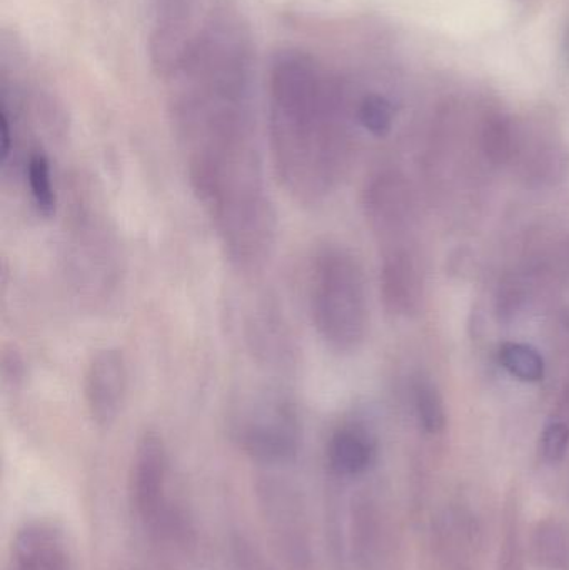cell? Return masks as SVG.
Wrapping results in <instances>:
<instances>
[{"label":"cell","instance_id":"6da1fadb","mask_svg":"<svg viewBox=\"0 0 569 570\" xmlns=\"http://www.w3.org/2000/svg\"><path fill=\"white\" fill-rule=\"evenodd\" d=\"M271 154L274 173L301 206L324 203L347 160L343 100L313 60L281 53L271 77Z\"/></svg>","mask_w":569,"mask_h":570},{"label":"cell","instance_id":"7a4b0ae2","mask_svg":"<svg viewBox=\"0 0 569 570\" xmlns=\"http://www.w3.org/2000/svg\"><path fill=\"white\" fill-rule=\"evenodd\" d=\"M310 307L314 328L331 351L360 348L370 324L366 287L360 264L343 247L324 246L314 254Z\"/></svg>","mask_w":569,"mask_h":570},{"label":"cell","instance_id":"3957f363","mask_svg":"<svg viewBox=\"0 0 569 570\" xmlns=\"http://www.w3.org/2000/svg\"><path fill=\"white\" fill-rule=\"evenodd\" d=\"M230 441L263 468L294 462L303 445V425L296 407L276 394L241 399L227 419Z\"/></svg>","mask_w":569,"mask_h":570},{"label":"cell","instance_id":"277c9868","mask_svg":"<svg viewBox=\"0 0 569 570\" xmlns=\"http://www.w3.org/2000/svg\"><path fill=\"white\" fill-rule=\"evenodd\" d=\"M130 514L156 570H214L194 515L176 489L130 505Z\"/></svg>","mask_w":569,"mask_h":570},{"label":"cell","instance_id":"5b68a950","mask_svg":"<svg viewBox=\"0 0 569 570\" xmlns=\"http://www.w3.org/2000/svg\"><path fill=\"white\" fill-rule=\"evenodd\" d=\"M257 502L274 551L290 570H316L313 525L301 492L267 475L257 484Z\"/></svg>","mask_w":569,"mask_h":570},{"label":"cell","instance_id":"8992f818","mask_svg":"<svg viewBox=\"0 0 569 570\" xmlns=\"http://www.w3.org/2000/svg\"><path fill=\"white\" fill-rule=\"evenodd\" d=\"M129 392L126 355L116 347L97 351L84 374V399L90 419L99 428H110L122 414Z\"/></svg>","mask_w":569,"mask_h":570},{"label":"cell","instance_id":"52a82bcc","mask_svg":"<svg viewBox=\"0 0 569 570\" xmlns=\"http://www.w3.org/2000/svg\"><path fill=\"white\" fill-rule=\"evenodd\" d=\"M72 246L73 274L79 288H86L89 298H106L117 274V257L106 227L92 217H77Z\"/></svg>","mask_w":569,"mask_h":570},{"label":"cell","instance_id":"ba28073f","mask_svg":"<svg viewBox=\"0 0 569 570\" xmlns=\"http://www.w3.org/2000/svg\"><path fill=\"white\" fill-rule=\"evenodd\" d=\"M6 570H76L69 541L49 521L23 524L13 535Z\"/></svg>","mask_w":569,"mask_h":570},{"label":"cell","instance_id":"9c48e42d","mask_svg":"<svg viewBox=\"0 0 569 570\" xmlns=\"http://www.w3.org/2000/svg\"><path fill=\"white\" fill-rule=\"evenodd\" d=\"M411 194L403 177L380 174L371 180L364 194V209L374 233L384 239L400 236L411 219Z\"/></svg>","mask_w":569,"mask_h":570},{"label":"cell","instance_id":"30bf717a","mask_svg":"<svg viewBox=\"0 0 569 570\" xmlns=\"http://www.w3.org/2000/svg\"><path fill=\"white\" fill-rule=\"evenodd\" d=\"M376 454V439L366 428L344 424L327 441L326 464L334 479L353 481L373 468Z\"/></svg>","mask_w":569,"mask_h":570},{"label":"cell","instance_id":"8fae6325","mask_svg":"<svg viewBox=\"0 0 569 570\" xmlns=\"http://www.w3.org/2000/svg\"><path fill=\"white\" fill-rule=\"evenodd\" d=\"M383 297L390 311L408 314L416 307L421 294L420 271L408 250L391 247L381 271Z\"/></svg>","mask_w":569,"mask_h":570},{"label":"cell","instance_id":"7c38bea8","mask_svg":"<svg viewBox=\"0 0 569 570\" xmlns=\"http://www.w3.org/2000/svg\"><path fill=\"white\" fill-rule=\"evenodd\" d=\"M534 559L550 570H569V528L558 519H547L534 529Z\"/></svg>","mask_w":569,"mask_h":570},{"label":"cell","instance_id":"4fadbf2b","mask_svg":"<svg viewBox=\"0 0 569 570\" xmlns=\"http://www.w3.org/2000/svg\"><path fill=\"white\" fill-rule=\"evenodd\" d=\"M30 199L39 216L52 217L57 210V193L52 183V169L46 154H30L26 166Z\"/></svg>","mask_w":569,"mask_h":570},{"label":"cell","instance_id":"5bb4252c","mask_svg":"<svg viewBox=\"0 0 569 570\" xmlns=\"http://www.w3.org/2000/svg\"><path fill=\"white\" fill-rule=\"evenodd\" d=\"M503 367L523 382H538L545 377V361L533 347L524 344H504L500 348Z\"/></svg>","mask_w":569,"mask_h":570},{"label":"cell","instance_id":"9a60e30c","mask_svg":"<svg viewBox=\"0 0 569 570\" xmlns=\"http://www.w3.org/2000/svg\"><path fill=\"white\" fill-rule=\"evenodd\" d=\"M481 146L493 164H507L514 154L513 127L503 117H491L481 132Z\"/></svg>","mask_w":569,"mask_h":570},{"label":"cell","instance_id":"2e32d148","mask_svg":"<svg viewBox=\"0 0 569 570\" xmlns=\"http://www.w3.org/2000/svg\"><path fill=\"white\" fill-rule=\"evenodd\" d=\"M414 402H416L418 419H420L424 431L430 434L443 431L447 425V412H444L443 399L436 387L428 382L418 385Z\"/></svg>","mask_w":569,"mask_h":570},{"label":"cell","instance_id":"e0dca14e","mask_svg":"<svg viewBox=\"0 0 569 570\" xmlns=\"http://www.w3.org/2000/svg\"><path fill=\"white\" fill-rule=\"evenodd\" d=\"M357 119L373 136L383 137L393 127L394 112L391 104L381 96L364 97L357 109Z\"/></svg>","mask_w":569,"mask_h":570},{"label":"cell","instance_id":"ac0fdd59","mask_svg":"<svg viewBox=\"0 0 569 570\" xmlns=\"http://www.w3.org/2000/svg\"><path fill=\"white\" fill-rule=\"evenodd\" d=\"M567 160L555 149L540 150L530 163L531 179L541 184H551L565 176Z\"/></svg>","mask_w":569,"mask_h":570},{"label":"cell","instance_id":"d6986e66","mask_svg":"<svg viewBox=\"0 0 569 570\" xmlns=\"http://www.w3.org/2000/svg\"><path fill=\"white\" fill-rule=\"evenodd\" d=\"M569 448V425L567 422H553L541 435L540 451L545 461L557 464L565 458Z\"/></svg>","mask_w":569,"mask_h":570},{"label":"cell","instance_id":"ffe728a7","mask_svg":"<svg viewBox=\"0 0 569 570\" xmlns=\"http://www.w3.org/2000/svg\"><path fill=\"white\" fill-rule=\"evenodd\" d=\"M230 558L234 570H277L256 546L244 538L234 539L230 544Z\"/></svg>","mask_w":569,"mask_h":570},{"label":"cell","instance_id":"44dd1931","mask_svg":"<svg viewBox=\"0 0 569 570\" xmlns=\"http://www.w3.org/2000/svg\"><path fill=\"white\" fill-rule=\"evenodd\" d=\"M500 564V570H520V539H518L517 522H514V525H510L507 535H504Z\"/></svg>","mask_w":569,"mask_h":570}]
</instances>
